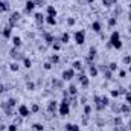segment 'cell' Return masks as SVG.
Masks as SVG:
<instances>
[{"label":"cell","instance_id":"1f68e13d","mask_svg":"<svg viewBox=\"0 0 131 131\" xmlns=\"http://www.w3.org/2000/svg\"><path fill=\"white\" fill-rule=\"evenodd\" d=\"M67 25H69V26L75 25V18H72V17H70V18H67Z\"/></svg>","mask_w":131,"mask_h":131},{"label":"cell","instance_id":"4dcf8cb0","mask_svg":"<svg viewBox=\"0 0 131 131\" xmlns=\"http://www.w3.org/2000/svg\"><path fill=\"white\" fill-rule=\"evenodd\" d=\"M8 131H17V123H12L8 127Z\"/></svg>","mask_w":131,"mask_h":131},{"label":"cell","instance_id":"603a6c76","mask_svg":"<svg viewBox=\"0 0 131 131\" xmlns=\"http://www.w3.org/2000/svg\"><path fill=\"white\" fill-rule=\"evenodd\" d=\"M18 67H20V66L17 64V62H12V64H11V67H9V69L12 70V72H17V70H18Z\"/></svg>","mask_w":131,"mask_h":131},{"label":"cell","instance_id":"60d3db41","mask_svg":"<svg viewBox=\"0 0 131 131\" xmlns=\"http://www.w3.org/2000/svg\"><path fill=\"white\" fill-rule=\"evenodd\" d=\"M5 128H6V125H2V123H0V131H3Z\"/></svg>","mask_w":131,"mask_h":131},{"label":"cell","instance_id":"f546056e","mask_svg":"<svg viewBox=\"0 0 131 131\" xmlns=\"http://www.w3.org/2000/svg\"><path fill=\"white\" fill-rule=\"evenodd\" d=\"M121 111H122V113H130V107H128V105H122V107H121Z\"/></svg>","mask_w":131,"mask_h":131},{"label":"cell","instance_id":"5bb4252c","mask_svg":"<svg viewBox=\"0 0 131 131\" xmlns=\"http://www.w3.org/2000/svg\"><path fill=\"white\" fill-rule=\"evenodd\" d=\"M56 105H58V104H56V101H50V102H49V111H50V113L55 111V110H56Z\"/></svg>","mask_w":131,"mask_h":131},{"label":"cell","instance_id":"8fae6325","mask_svg":"<svg viewBox=\"0 0 131 131\" xmlns=\"http://www.w3.org/2000/svg\"><path fill=\"white\" fill-rule=\"evenodd\" d=\"M47 15H52V17L56 15V9H55L53 5H49V6H47Z\"/></svg>","mask_w":131,"mask_h":131},{"label":"cell","instance_id":"ab89813d","mask_svg":"<svg viewBox=\"0 0 131 131\" xmlns=\"http://www.w3.org/2000/svg\"><path fill=\"white\" fill-rule=\"evenodd\" d=\"M125 99H127L128 102H131V93H127V95H125Z\"/></svg>","mask_w":131,"mask_h":131},{"label":"cell","instance_id":"ac0fdd59","mask_svg":"<svg viewBox=\"0 0 131 131\" xmlns=\"http://www.w3.org/2000/svg\"><path fill=\"white\" fill-rule=\"evenodd\" d=\"M69 40H70V35H69V34H62L61 43H69Z\"/></svg>","mask_w":131,"mask_h":131},{"label":"cell","instance_id":"7a4b0ae2","mask_svg":"<svg viewBox=\"0 0 131 131\" xmlns=\"http://www.w3.org/2000/svg\"><path fill=\"white\" fill-rule=\"evenodd\" d=\"M70 111V107H69V101L67 99H62L61 101V105H60V114L61 116H67Z\"/></svg>","mask_w":131,"mask_h":131},{"label":"cell","instance_id":"ba28073f","mask_svg":"<svg viewBox=\"0 0 131 131\" xmlns=\"http://www.w3.org/2000/svg\"><path fill=\"white\" fill-rule=\"evenodd\" d=\"M90 67H88V73H90V76L92 78H95V76H98V69L93 66V64H88Z\"/></svg>","mask_w":131,"mask_h":131},{"label":"cell","instance_id":"836d02e7","mask_svg":"<svg viewBox=\"0 0 131 131\" xmlns=\"http://www.w3.org/2000/svg\"><path fill=\"white\" fill-rule=\"evenodd\" d=\"M21 122H23V121H21V117H15L14 119V123H17V125H21Z\"/></svg>","mask_w":131,"mask_h":131},{"label":"cell","instance_id":"d6986e66","mask_svg":"<svg viewBox=\"0 0 131 131\" xmlns=\"http://www.w3.org/2000/svg\"><path fill=\"white\" fill-rule=\"evenodd\" d=\"M52 84L55 85L56 88H62V82H61V81H58V79H53V81H52Z\"/></svg>","mask_w":131,"mask_h":131},{"label":"cell","instance_id":"d6a6232c","mask_svg":"<svg viewBox=\"0 0 131 131\" xmlns=\"http://www.w3.org/2000/svg\"><path fill=\"white\" fill-rule=\"evenodd\" d=\"M123 62H125V64H131V56H125Z\"/></svg>","mask_w":131,"mask_h":131},{"label":"cell","instance_id":"4fadbf2b","mask_svg":"<svg viewBox=\"0 0 131 131\" xmlns=\"http://www.w3.org/2000/svg\"><path fill=\"white\" fill-rule=\"evenodd\" d=\"M46 21H47V25H50V26H53V25L56 23L55 17H52V15H47V17H46Z\"/></svg>","mask_w":131,"mask_h":131},{"label":"cell","instance_id":"f35d334b","mask_svg":"<svg viewBox=\"0 0 131 131\" xmlns=\"http://www.w3.org/2000/svg\"><path fill=\"white\" fill-rule=\"evenodd\" d=\"M111 96H114V98H116V96H119V92H117V90H111Z\"/></svg>","mask_w":131,"mask_h":131},{"label":"cell","instance_id":"277c9868","mask_svg":"<svg viewBox=\"0 0 131 131\" xmlns=\"http://www.w3.org/2000/svg\"><path fill=\"white\" fill-rule=\"evenodd\" d=\"M75 41H76V44H84V41H85V34H84V31L75 32Z\"/></svg>","mask_w":131,"mask_h":131},{"label":"cell","instance_id":"ffe728a7","mask_svg":"<svg viewBox=\"0 0 131 131\" xmlns=\"http://www.w3.org/2000/svg\"><path fill=\"white\" fill-rule=\"evenodd\" d=\"M3 37H5V38H9V37H11V27L3 29Z\"/></svg>","mask_w":131,"mask_h":131},{"label":"cell","instance_id":"3957f363","mask_svg":"<svg viewBox=\"0 0 131 131\" xmlns=\"http://www.w3.org/2000/svg\"><path fill=\"white\" fill-rule=\"evenodd\" d=\"M18 114L21 116V117H27L31 114V110H29V107H26L25 104H21L20 107H18Z\"/></svg>","mask_w":131,"mask_h":131},{"label":"cell","instance_id":"8d00e7d4","mask_svg":"<svg viewBox=\"0 0 131 131\" xmlns=\"http://www.w3.org/2000/svg\"><path fill=\"white\" fill-rule=\"evenodd\" d=\"M44 69H46V70H50V69H52V64H50V62H46V64H44Z\"/></svg>","mask_w":131,"mask_h":131},{"label":"cell","instance_id":"e575fe53","mask_svg":"<svg viewBox=\"0 0 131 131\" xmlns=\"http://www.w3.org/2000/svg\"><path fill=\"white\" fill-rule=\"evenodd\" d=\"M117 69V64H116V62H111V64H110V70H116Z\"/></svg>","mask_w":131,"mask_h":131},{"label":"cell","instance_id":"484cf974","mask_svg":"<svg viewBox=\"0 0 131 131\" xmlns=\"http://www.w3.org/2000/svg\"><path fill=\"white\" fill-rule=\"evenodd\" d=\"M114 25H116V18H114V17H111V18L108 20V26H110V27H113Z\"/></svg>","mask_w":131,"mask_h":131},{"label":"cell","instance_id":"6da1fadb","mask_svg":"<svg viewBox=\"0 0 131 131\" xmlns=\"http://www.w3.org/2000/svg\"><path fill=\"white\" fill-rule=\"evenodd\" d=\"M110 44H111V47H114V49H121V47H122L121 34H119V31H114V32L110 35Z\"/></svg>","mask_w":131,"mask_h":131},{"label":"cell","instance_id":"ee69618b","mask_svg":"<svg viewBox=\"0 0 131 131\" xmlns=\"http://www.w3.org/2000/svg\"><path fill=\"white\" fill-rule=\"evenodd\" d=\"M111 2H113V3H116V2H117V0H111Z\"/></svg>","mask_w":131,"mask_h":131},{"label":"cell","instance_id":"9a60e30c","mask_svg":"<svg viewBox=\"0 0 131 131\" xmlns=\"http://www.w3.org/2000/svg\"><path fill=\"white\" fill-rule=\"evenodd\" d=\"M92 27H93V31H95V32H99V31L102 29V26H101L99 21H95V23L92 25Z\"/></svg>","mask_w":131,"mask_h":131},{"label":"cell","instance_id":"cb8c5ba5","mask_svg":"<svg viewBox=\"0 0 131 131\" xmlns=\"http://www.w3.org/2000/svg\"><path fill=\"white\" fill-rule=\"evenodd\" d=\"M23 61H25V67H26V69H29V67L32 66V61H31V60H27V58H25Z\"/></svg>","mask_w":131,"mask_h":131},{"label":"cell","instance_id":"30bf717a","mask_svg":"<svg viewBox=\"0 0 131 131\" xmlns=\"http://www.w3.org/2000/svg\"><path fill=\"white\" fill-rule=\"evenodd\" d=\"M66 130L67 131H79V127L76 123H67L66 125Z\"/></svg>","mask_w":131,"mask_h":131},{"label":"cell","instance_id":"74e56055","mask_svg":"<svg viewBox=\"0 0 131 131\" xmlns=\"http://www.w3.org/2000/svg\"><path fill=\"white\" fill-rule=\"evenodd\" d=\"M34 87H35L34 82H27V90H34Z\"/></svg>","mask_w":131,"mask_h":131},{"label":"cell","instance_id":"f1b7e54d","mask_svg":"<svg viewBox=\"0 0 131 131\" xmlns=\"http://www.w3.org/2000/svg\"><path fill=\"white\" fill-rule=\"evenodd\" d=\"M29 110H31V113H37L38 111V105L37 104H32V107L29 108Z\"/></svg>","mask_w":131,"mask_h":131},{"label":"cell","instance_id":"7bdbcfd3","mask_svg":"<svg viewBox=\"0 0 131 131\" xmlns=\"http://www.w3.org/2000/svg\"><path fill=\"white\" fill-rule=\"evenodd\" d=\"M128 17H130V21H131V12H130V15H128Z\"/></svg>","mask_w":131,"mask_h":131},{"label":"cell","instance_id":"b9f144b4","mask_svg":"<svg viewBox=\"0 0 131 131\" xmlns=\"http://www.w3.org/2000/svg\"><path fill=\"white\" fill-rule=\"evenodd\" d=\"M87 2H88V3H93V0H87Z\"/></svg>","mask_w":131,"mask_h":131},{"label":"cell","instance_id":"4316f807","mask_svg":"<svg viewBox=\"0 0 131 131\" xmlns=\"http://www.w3.org/2000/svg\"><path fill=\"white\" fill-rule=\"evenodd\" d=\"M58 55H52V56H50V62H53V64H56V62H58Z\"/></svg>","mask_w":131,"mask_h":131},{"label":"cell","instance_id":"9c48e42d","mask_svg":"<svg viewBox=\"0 0 131 131\" xmlns=\"http://www.w3.org/2000/svg\"><path fill=\"white\" fill-rule=\"evenodd\" d=\"M8 9H9V3L5 2V0H0V12H5Z\"/></svg>","mask_w":131,"mask_h":131},{"label":"cell","instance_id":"83f0119b","mask_svg":"<svg viewBox=\"0 0 131 131\" xmlns=\"http://www.w3.org/2000/svg\"><path fill=\"white\" fill-rule=\"evenodd\" d=\"M34 130H35V131H43V125H40V123H34Z\"/></svg>","mask_w":131,"mask_h":131},{"label":"cell","instance_id":"7c38bea8","mask_svg":"<svg viewBox=\"0 0 131 131\" xmlns=\"http://www.w3.org/2000/svg\"><path fill=\"white\" fill-rule=\"evenodd\" d=\"M12 44H14L15 47H20L21 46V38L20 37H14L12 38Z\"/></svg>","mask_w":131,"mask_h":131},{"label":"cell","instance_id":"5b68a950","mask_svg":"<svg viewBox=\"0 0 131 131\" xmlns=\"http://www.w3.org/2000/svg\"><path fill=\"white\" fill-rule=\"evenodd\" d=\"M73 76H75V70L73 69H67L62 72V81H70Z\"/></svg>","mask_w":131,"mask_h":131},{"label":"cell","instance_id":"bcb514c9","mask_svg":"<svg viewBox=\"0 0 131 131\" xmlns=\"http://www.w3.org/2000/svg\"><path fill=\"white\" fill-rule=\"evenodd\" d=\"M0 119H2V117H0Z\"/></svg>","mask_w":131,"mask_h":131},{"label":"cell","instance_id":"d4e9b609","mask_svg":"<svg viewBox=\"0 0 131 131\" xmlns=\"http://www.w3.org/2000/svg\"><path fill=\"white\" fill-rule=\"evenodd\" d=\"M95 55H96V49H95V47H90V50H88V55H87V56H92V58H93Z\"/></svg>","mask_w":131,"mask_h":131},{"label":"cell","instance_id":"7402d4cb","mask_svg":"<svg viewBox=\"0 0 131 131\" xmlns=\"http://www.w3.org/2000/svg\"><path fill=\"white\" fill-rule=\"evenodd\" d=\"M76 92H78V90H76V85H70V88H69V93L75 96V95H76Z\"/></svg>","mask_w":131,"mask_h":131},{"label":"cell","instance_id":"8992f818","mask_svg":"<svg viewBox=\"0 0 131 131\" xmlns=\"http://www.w3.org/2000/svg\"><path fill=\"white\" fill-rule=\"evenodd\" d=\"M18 18H20V12H14L12 15H11V18H9V25H11V27L15 26V23L18 21Z\"/></svg>","mask_w":131,"mask_h":131},{"label":"cell","instance_id":"d590c367","mask_svg":"<svg viewBox=\"0 0 131 131\" xmlns=\"http://www.w3.org/2000/svg\"><path fill=\"white\" fill-rule=\"evenodd\" d=\"M104 2V6H111V0H102Z\"/></svg>","mask_w":131,"mask_h":131},{"label":"cell","instance_id":"52a82bcc","mask_svg":"<svg viewBox=\"0 0 131 131\" xmlns=\"http://www.w3.org/2000/svg\"><path fill=\"white\" fill-rule=\"evenodd\" d=\"M34 8H35V2H26V6H25V12H32Z\"/></svg>","mask_w":131,"mask_h":131},{"label":"cell","instance_id":"2e32d148","mask_svg":"<svg viewBox=\"0 0 131 131\" xmlns=\"http://www.w3.org/2000/svg\"><path fill=\"white\" fill-rule=\"evenodd\" d=\"M35 20H37V23H38V25H40V23H43V20H44L43 14H41V12H37V14H35Z\"/></svg>","mask_w":131,"mask_h":131},{"label":"cell","instance_id":"f6af8a7d","mask_svg":"<svg viewBox=\"0 0 131 131\" xmlns=\"http://www.w3.org/2000/svg\"><path fill=\"white\" fill-rule=\"evenodd\" d=\"M121 131H127V130H121Z\"/></svg>","mask_w":131,"mask_h":131},{"label":"cell","instance_id":"e0dca14e","mask_svg":"<svg viewBox=\"0 0 131 131\" xmlns=\"http://www.w3.org/2000/svg\"><path fill=\"white\" fill-rule=\"evenodd\" d=\"M81 66H82L81 61H75V62H73V70H81V69H82Z\"/></svg>","mask_w":131,"mask_h":131},{"label":"cell","instance_id":"44dd1931","mask_svg":"<svg viewBox=\"0 0 131 131\" xmlns=\"http://www.w3.org/2000/svg\"><path fill=\"white\" fill-rule=\"evenodd\" d=\"M84 113H85V116H90V113H92V107H90V105H85V107H84Z\"/></svg>","mask_w":131,"mask_h":131}]
</instances>
